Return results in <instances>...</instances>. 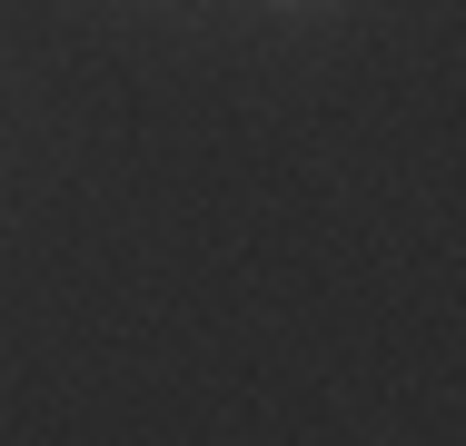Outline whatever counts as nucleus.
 <instances>
[]
</instances>
